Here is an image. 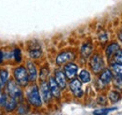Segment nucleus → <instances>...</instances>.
Returning a JSON list of instances; mask_svg holds the SVG:
<instances>
[{"label":"nucleus","mask_w":122,"mask_h":115,"mask_svg":"<svg viewBox=\"0 0 122 115\" xmlns=\"http://www.w3.org/2000/svg\"><path fill=\"white\" fill-rule=\"evenodd\" d=\"M13 75L15 78L16 82L22 87H26L29 80V75L28 71L25 67L24 66H18L13 71Z\"/></svg>","instance_id":"f257e3e1"},{"label":"nucleus","mask_w":122,"mask_h":115,"mask_svg":"<svg viewBox=\"0 0 122 115\" xmlns=\"http://www.w3.org/2000/svg\"><path fill=\"white\" fill-rule=\"evenodd\" d=\"M26 98H27L28 103L32 106L36 107V108L41 107V105H42V101H41V94H40V91H39L38 87L36 85L31 86L27 90Z\"/></svg>","instance_id":"f03ea898"},{"label":"nucleus","mask_w":122,"mask_h":115,"mask_svg":"<svg viewBox=\"0 0 122 115\" xmlns=\"http://www.w3.org/2000/svg\"><path fill=\"white\" fill-rule=\"evenodd\" d=\"M7 91L10 97H12L17 101H22L23 99V92L20 85L13 80H8L7 82Z\"/></svg>","instance_id":"7ed1b4c3"},{"label":"nucleus","mask_w":122,"mask_h":115,"mask_svg":"<svg viewBox=\"0 0 122 115\" xmlns=\"http://www.w3.org/2000/svg\"><path fill=\"white\" fill-rule=\"evenodd\" d=\"M89 65H90V68H91V70L93 71V73L99 74V73H101L104 69V61H103V58H102L101 55L95 54L90 58Z\"/></svg>","instance_id":"20e7f679"},{"label":"nucleus","mask_w":122,"mask_h":115,"mask_svg":"<svg viewBox=\"0 0 122 115\" xmlns=\"http://www.w3.org/2000/svg\"><path fill=\"white\" fill-rule=\"evenodd\" d=\"M74 58H75V54L73 52L64 51V52H61L60 54L56 57V62L57 65H63V64H66L68 62H71Z\"/></svg>","instance_id":"39448f33"},{"label":"nucleus","mask_w":122,"mask_h":115,"mask_svg":"<svg viewBox=\"0 0 122 115\" xmlns=\"http://www.w3.org/2000/svg\"><path fill=\"white\" fill-rule=\"evenodd\" d=\"M70 89L76 97H82L84 92L82 90V82L78 78H72L70 82Z\"/></svg>","instance_id":"423d86ee"},{"label":"nucleus","mask_w":122,"mask_h":115,"mask_svg":"<svg viewBox=\"0 0 122 115\" xmlns=\"http://www.w3.org/2000/svg\"><path fill=\"white\" fill-rule=\"evenodd\" d=\"M41 97L45 103H49L51 101L53 94L51 92L49 83H47L45 80H42L41 83Z\"/></svg>","instance_id":"0eeeda50"},{"label":"nucleus","mask_w":122,"mask_h":115,"mask_svg":"<svg viewBox=\"0 0 122 115\" xmlns=\"http://www.w3.org/2000/svg\"><path fill=\"white\" fill-rule=\"evenodd\" d=\"M78 72V66L72 62H68L64 66V73L69 79H72L76 76Z\"/></svg>","instance_id":"6e6552de"},{"label":"nucleus","mask_w":122,"mask_h":115,"mask_svg":"<svg viewBox=\"0 0 122 115\" xmlns=\"http://www.w3.org/2000/svg\"><path fill=\"white\" fill-rule=\"evenodd\" d=\"M49 87L51 90V92L53 94V96H55L56 98H59L60 97V92H61V88L58 86L57 82L56 81L55 77H50L49 79Z\"/></svg>","instance_id":"1a4fd4ad"},{"label":"nucleus","mask_w":122,"mask_h":115,"mask_svg":"<svg viewBox=\"0 0 122 115\" xmlns=\"http://www.w3.org/2000/svg\"><path fill=\"white\" fill-rule=\"evenodd\" d=\"M113 79V74L110 71V69H103L101 72L100 75V82L104 86L109 84Z\"/></svg>","instance_id":"9d476101"},{"label":"nucleus","mask_w":122,"mask_h":115,"mask_svg":"<svg viewBox=\"0 0 122 115\" xmlns=\"http://www.w3.org/2000/svg\"><path fill=\"white\" fill-rule=\"evenodd\" d=\"M55 78H56V81L57 82L58 86L61 88V90L66 88L67 82H66V75H65V73H63L60 70H56L55 72Z\"/></svg>","instance_id":"9b49d317"},{"label":"nucleus","mask_w":122,"mask_h":115,"mask_svg":"<svg viewBox=\"0 0 122 115\" xmlns=\"http://www.w3.org/2000/svg\"><path fill=\"white\" fill-rule=\"evenodd\" d=\"M26 66H27V71H28V75H29V80L31 82H35L38 76V73H37L35 64L32 61L28 60L26 62Z\"/></svg>","instance_id":"f8f14e48"},{"label":"nucleus","mask_w":122,"mask_h":115,"mask_svg":"<svg viewBox=\"0 0 122 115\" xmlns=\"http://www.w3.org/2000/svg\"><path fill=\"white\" fill-rule=\"evenodd\" d=\"M118 50H119V45H118L117 43H110L106 47V50H105L106 57L108 58H110L113 55H115Z\"/></svg>","instance_id":"ddd939ff"},{"label":"nucleus","mask_w":122,"mask_h":115,"mask_svg":"<svg viewBox=\"0 0 122 115\" xmlns=\"http://www.w3.org/2000/svg\"><path fill=\"white\" fill-rule=\"evenodd\" d=\"M4 107H5L7 111H9V112L13 111L16 109V107H17V100L14 99V98H12V97H10V98L7 99L6 104H5Z\"/></svg>","instance_id":"4468645a"},{"label":"nucleus","mask_w":122,"mask_h":115,"mask_svg":"<svg viewBox=\"0 0 122 115\" xmlns=\"http://www.w3.org/2000/svg\"><path fill=\"white\" fill-rule=\"evenodd\" d=\"M111 68H112V71L113 73L117 75V76H119L122 77V64L121 63H118V62H114L111 64Z\"/></svg>","instance_id":"2eb2a0df"},{"label":"nucleus","mask_w":122,"mask_h":115,"mask_svg":"<svg viewBox=\"0 0 122 115\" xmlns=\"http://www.w3.org/2000/svg\"><path fill=\"white\" fill-rule=\"evenodd\" d=\"M79 78L83 83H88L91 80V75L87 70H82L79 74Z\"/></svg>","instance_id":"dca6fc26"},{"label":"nucleus","mask_w":122,"mask_h":115,"mask_svg":"<svg viewBox=\"0 0 122 115\" xmlns=\"http://www.w3.org/2000/svg\"><path fill=\"white\" fill-rule=\"evenodd\" d=\"M92 52V45L90 43H85L83 46H82V49H81V54L84 58H88L89 55L91 54Z\"/></svg>","instance_id":"f3484780"},{"label":"nucleus","mask_w":122,"mask_h":115,"mask_svg":"<svg viewBox=\"0 0 122 115\" xmlns=\"http://www.w3.org/2000/svg\"><path fill=\"white\" fill-rule=\"evenodd\" d=\"M42 52H41V47H33L29 50V56L32 58H39L41 56Z\"/></svg>","instance_id":"a211bd4d"},{"label":"nucleus","mask_w":122,"mask_h":115,"mask_svg":"<svg viewBox=\"0 0 122 115\" xmlns=\"http://www.w3.org/2000/svg\"><path fill=\"white\" fill-rule=\"evenodd\" d=\"M121 95L117 91H111L109 92V99L112 102H117L120 100Z\"/></svg>","instance_id":"6ab92c4d"},{"label":"nucleus","mask_w":122,"mask_h":115,"mask_svg":"<svg viewBox=\"0 0 122 115\" xmlns=\"http://www.w3.org/2000/svg\"><path fill=\"white\" fill-rule=\"evenodd\" d=\"M113 83H114V86H115L116 89L122 91V77L116 75L114 77V79H113Z\"/></svg>","instance_id":"aec40b11"},{"label":"nucleus","mask_w":122,"mask_h":115,"mask_svg":"<svg viewBox=\"0 0 122 115\" xmlns=\"http://www.w3.org/2000/svg\"><path fill=\"white\" fill-rule=\"evenodd\" d=\"M0 79L1 81L3 82V84H6L8 82V79H9V73L7 70L3 69V70H0Z\"/></svg>","instance_id":"412c9836"},{"label":"nucleus","mask_w":122,"mask_h":115,"mask_svg":"<svg viewBox=\"0 0 122 115\" xmlns=\"http://www.w3.org/2000/svg\"><path fill=\"white\" fill-rule=\"evenodd\" d=\"M116 109H117V108H108V109H100V110H95L93 113L94 114H107L110 111L116 110Z\"/></svg>","instance_id":"4be33fe9"},{"label":"nucleus","mask_w":122,"mask_h":115,"mask_svg":"<svg viewBox=\"0 0 122 115\" xmlns=\"http://www.w3.org/2000/svg\"><path fill=\"white\" fill-rule=\"evenodd\" d=\"M29 110L28 107L25 106L24 103H21L20 106L18 107V113H21V114H25V113H27Z\"/></svg>","instance_id":"5701e85b"},{"label":"nucleus","mask_w":122,"mask_h":115,"mask_svg":"<svg viewBox=\"0 0 122 115\" xmlns=\"http://www.w3.org/2000/svg\"><path fill=\"white\" fill-rule=\"evenodd\" d=\"M13 57L15 58L16 62H21V60H22V53H21V50L19 48H16L15 50L13 51Z\"/></svg>","instance_id":"b1692460"},{"label":"nucleus","mask_w":122,"mask_h":115,"mask_svg":"<svg viewBox=\"0 0 122 115\" xmlns=\"http://www.w3.org/2000/svg\"><path fill=\"white\" fill-rule=\"evenodd\" d=\"M49 75V69L47 67H44L41 70V74H40V76L41 78V80H45L46 77Z\"/></svg>","instance_id":"393cba45"},{"label":"nucleus","mask_w":122,"mask_h":115,"mask_svg":"<svg viewBox=\"0 0 122 115\" xmlns=\"http://www.w3.org/2000/svg\"><path fill=\"white\" fill-rule=\"evenodd\" d=\"M7 99H8V97H7L6 93H4V92L0 90V106H1V107H4V106H5Z\"/></svg>","instance_id":"a878e982"},{"label":"nucleus","mask_w":122,"mask_h":115,"mask_svg":"<svg viewBox=\"0 0 122 115\" xmlns=\"http://www.w3.org/2000/svg\"><path fill=\"white\" fill-rule=\"evenodd\" d=\"M115 61L122 64V50H118L115 54Z\"/></svg>","instance_id":"bb28decb"},{"label":"nucleus","mask_w":122,"mask_h":115,"mask_svg":"<svg viewBox=\"0 0 122 115\" xmlns=\"http://www.w3.org/2000/svg\"><path fill=\"white\" fill-rule=\"evenodd\" d=\"M98 103L100 105H105L106 104V98L104 95H100L98 98Z\"/></svg>","instance_id":"cd10ccee"},{"label":"nucleus","mask_w":122,"mask_h":115,"mask_svg":"<svg viewBox=\"0 0 122 115\" xmlns=\"http://www.w3.org/2000/svg\"><path fill=\"white\" fill-rule=\"evenodd\" d=\"M3 58H4V53L0 50V63L3 61Z\"/></svg>","instance_id":"c85d7f7f"},{"label":"nucleus","mask_w":122,"mask_h":115,"mask_svg":"<svg viewBox=\"0 0 122 115\" xmlns=\"http://www.w3.org/2000/svg\"><path fill=\"white\" fill-rule=\"evenodd\" d=\"M118 39H119L120 42H122V31H120V32L118 33Z\"/></svg>","instance_id":"c756f323"},{"label":"nucleus","mask_w":122,"mask_h":115,"mask_svg":"<svg viewBox=\"0 0 122 115\" xmlns=\"http://www.w3.org/2000/svg\"><path fill=\"white\" fill-rule=\"evenodd\" d=\"M3 85H4V84H3V82H2V81H1V79H0V90L2 89V87H3Z\"/></svg>","instance_id":"7c9ffc66"}]
</instances>
